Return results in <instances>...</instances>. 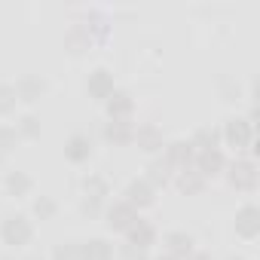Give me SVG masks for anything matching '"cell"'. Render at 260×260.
<instances>
[{
	"instance_id": "7",
	"label": "cell",
	"mask_w": 260,
	"mask_h": 260,
	"mask_svg": "<svg viewBox=\"0 0 260 260\" xmlns=\"http://www.w3.org/2000/svg\"><path fill=\"white\" fill-rule=\"evenodd\" d=\"M132 144L144 153H162L166 147V138H162V128L156 122H141L135 125V135H132Z\"/></svg>"
},
{
	"instance_id": "23",
	"label": "cell",
	"mask_w": 260,
	"mask_h": 260,
	"mask_svg": "<svg viewBox=\"0 0 260 260\" xmlns=\"http://www.w3.org/2000/svg\"><path fill=\"white\" fill-rule=\"evenodd\" d=\"M55 214H58V199L55 196L43 193L31 202V217L34 220H55Z\"/></svg>"
},
{
	"instance_id": "22",
	"label": "cell",
	"mask_w": 260,
	"mask_h": 260,
	"mask_svg": "<svg viewBox=\"0 0 260 260\" xmlns=\"http://www.w3.org/2000/svg\"><path fill=\"white\" fill-rule=\"evenodd\" d=\"M116 251H113V242L95 236L89 242H80V260H113Z\"/></svg>"
},
{
	"instance_id": "17",
	"label": "cell",
	"mask_w": 260,
	"mask_h": 260,
	"mask_svg": "<svg viewBox=\"0 0 260 260\" xmlns=\"http://www.w3.org/2000/svg\"><path fill=\"white\" fill-rule=\"evenodd\" d=\"M89 46H92V31L86 25H71L64 31V52L68 55H74V58L77 55H86Z\"/></svg>"
},
{
	"instance_id": "10",
	"label": "cell",
	"mask_w": 260,
	"mask_h": 260,
	"mask_svg": "<svg viewBox=\"0 0 260 260\" xmlns=\"http://www.w3.org/2000/svg\"><path fill=\"white\" fill-rule=\"evenodd\" d=\"M236 236L239 239H248V242H254L257 236H260V208L254 205V202H245L239 211H236Z\"/></svg>"
},
{
	"instance_id": "13",
	"label": "cell",
	"mask_w": 260,
	"mask_h": 260,
	"mask_svg": "<svg viewBox=\"0 0 260 260\" xmlns=\"http://www.w3.org/2000/svg\"><path fill=\"white\" fill-rule=\"evenodd\" d=\"M193 251H196V239L187 230H169L162 236V254H172L178 260H187Z\"/></svg>"
},
{
	"instance_id": "30",
	"label": "cell",
	"mask_w": 260,
	"mask_h": 260,
	"mask_svg": "<svg viewBox=\"0 0 260 260\" xmlns=\"http://www.w3.org/2000/svg\"><path fill=\"white\" fill-rule=\"evenodd\" d=\"M119 260H150V251H141V248H135V245H119Z\"/></svg>"
},
{
	"instance_id": "16",
	"label": "cell",
	"mask_w": 260,
	"mask_h": 260,
	"mask_svg": "<svg viewBox=\"0 0 260 260\" xmlns=\"http://www.w3.org/2000/svg\"><path fill=\"white\" fill-rule=\"evenodd\" d=\"M125 242H128V245H135V248H141V251H150V248L159 242V233H156V226H153L150 220L138 217V223L125 233Z\"/></svg>"
},
{
	"instance_id": "35",
	"label": "cell",
	"mask_w": 260,
	"mask_h": 260,
	"mask_svg": "<svg viewBox=\"0 0 260 260\" xmlns=\"http://www.w3.org/2000/svg\"><path fill=\"white\" fill-rule=\"evenodd\" d=\"M25 260H43V257H25Z\"/></svg>"
},
{
	"instance_id": "19",
	"label": "cell",
	"mask_w": 260,
	"mask_h": 260,
	"mask_svg": "<svg viewBox=\"0 0 260 260\" xmlns=\"http://www.w3.org/2000/svg\"><path fill=\"white\" fill-rule=\"evenodd\" d=\"M172 178H175V169L162 159V156H156V159H150L147 162V169H144V181L153 187V190H162V187H169L172 184Z\"/></svg>"
},
{
	"instance_id": "14",
	"label": "cell",
	"mask_w": 260,
	"mask_h": 260,
	"mask_svg": "<svg viewBox=\"0 0 260 260\" xmlns=\"http://www.w3.org/2000/svg\"><path fill=\"white\" fill-rule=\"evenodd\" d=\"M226 162H230V159L223 156V150H205V153H196L193 169H196L205 181H211V178H220V175H223Z\"/></svg>"
},
{
	"instance_id": "28",
	"label": "cell",
	"mask_w": 260,
	"mask_h": 260,
	"mask_svg": "<svg viewBox=\"0 0 260 260\" xmlns=\"http://www.w3.org/2000/svg\"><path fill=\"white\" fill-rule=\"evenodd\" d=\"M52 260H80V242H58L52 248Z\"/></svg>"
},
{
	"instance_id": "6",
	"label": "cell",
	"mask_w": 260,
	"mask_h": 260,
	"mask_svg": "<svg viewBox=\"0 0 260 260\" xmlns=\"http://www.w3.org/2000/svg\"><path fill=\"white\" fill-rule=\"evenodd\" d=\"M122 199L141 214L144 208H150V205L156 202V190H153L144 178H132V181L125 184V190H122Z\"/></svg>"
},
{
	"instance_id": "33",
	"label": "cell",
	"mask_w": 260,
	"mask_h": 260,
	"mask_svg": "<svg viewBox=\"0 0 260 260\" xmlns=\"http://www.w3.org/2000/svg\"><path fill=\"white\" fill-rule=\"evenodd\" d=\"M153 260H178V257H172V254H159V257H153Z\"/></svg>"
},
{
	"instance_id": "5",
	"label": "cell",
	"mask_w": 260,
	"mask_h": 260,
	"mask_svg": "<svg viewBox=\"0 0 260 260\" xmlns=\"http://www.w3.org/2000/svg\"><path fill=\"white\" fill-rule=\"evenodd\" d=\"M95 156V138L86 135V132H74L68 141H64V159L71 166H83Z\"/></svg>"
},
{
	"instance_id": "24",
	"label": "cell",
	"mask_w": 260,
	"mask_h": 260,
	"mask_svg": "<svg viewBox=\"0 0 260 260\" xmlns=\"http://www.w3.org/2000/svg\"><path fill=\"white\" fill-rule=\"evenodd\" d=\"M83 196H92V199L107 202V196H110V181H107L104 175H86V178H83Z\"/></svg>"
},
{
	"instance_id": "25",
	"label": "cell",
	"mask_w": 260,
	"mask_h": 260,
	"mask_svg": "<svg viewBox=\"0 0 260 260\" xmlns=\"http://www.w3.org/2000/svg\"><path fill=\"white\" fill-rule=\"evenodd\" d=\"M16 132H19V138H28V141L40 138V116H34V113H25V116H19V122H16Z\"/></svg>"
},
{
	"instance_id": "18",
	"label": "cell",
	"mask_w": 260,
	"mask_h": 260,
	"mask_svg": "<svg viewBox=\"0 0 260 260\" xmlns=\"http://www.w3.org/2000/svg\"><path fill=\"white\" fill-rule=\"evenodd\" d=\"M172 184L178 187V193L181 196H199L205 187H208V181L190 166V169H181V172H175V178H172Z\"/></svg>"
},
{
	"instance_id": "3",
	"label": "cell",
	"mask_w": 260,
	"mask_h": 260,
	"mask_svg": "<svg viewBox=\"0 0 260 260\" xmlns=\"http://www.w3.org/2000/svg\"><path fill=\"white\" fill-rule=\"evenodd\" d=\"M223 178H226V184H230L233 190H239V193H254V190H257V178H260V175H257V162L248 159V156H239V159L226 162Z\"/></svg>"
},
{
	"instance_id": "11",
	"label": "cell",
	"mask_w": 260,
	"mask_h": 260,
	"mask_svg": "<svg viewBox=\"0 0 260 260\" xmlns=\"http://www.w3.org/2000/svg\"><path fill=\"white\" fill-rule=\"evenodd\" d=\"M13 89H16V98H19L22 104H37V101L46 95V80H43L40 74H22V77L13 83Z\"/></svg>"
},
{
	"instance_id": "9",
	"label": "cell",
	"mask_w": 260,
	"mask_h": 260,
	"mask_svg": "<svg viewBox=\"0 0 260 260\" xmlns=\"http://www.w3.org/2000/svg\"><path fill=\"white\" fill-rule=\"evenodd\" d=\"M113 89H116V83H113V74H110L107 68H95V71L86 77V95H89L92 101H98V104H104V101L113 95Z\"/></svg>"
},
{
	"instance_id": "31",
	"label": "cell",
	"mask_w": 260,
	"mask_h": 260,
	"mask_svg": "<svg viewBox=\"0 0 260 260\" xmlns=\"http://www.w3.org/2000/svg\"><path fill=\"white\" fill-rule=\"evenodd\" d=\"M220 92H223V98H226V101H236L239 86H236V83H230V80H220Z\"/></svg>"
},
{
	"instance_id": "4",
	"label": "cell",
	"mask_w": 260,
	"mask_h": 260,
	"mask_svg": "<svg viewBox=\"0 0 260 260\" xmlns=\"http://www.w3.org/2000/svg\"><path fill=\"white\" fill-rule=\"evenodd\" d=\"M138 217H141V214H138L132 205H128L125 199H113V202H107V205H104V211H101L104 226H107L110 233H122V236L138 223Z\"/></svg>"
},
{
	"instance_id": "20",
	"label": "cell",
	"mask_w": 260,
	"mask_h": 260,
	"mask_svg": "<svg viewBox=\"0 0 260 260\" xmlns=\"http://www.w3.org/2000/svg\"><path fill=\"white\" fill-rule=\"evenodd\" d=\"M190 144H193L196 153L220 150V147H223V141H220V128H217V125H199L196 132H193V138H190Z\"/></svg>"
},
{
	"instance_id": "36",
	"label": "cell",
	"mask_w": 260,
	"mask_h": 260,
	"mask_svg": "<svg viewBox=\"0 0 260 260\" xmlns=\"http://www.w3.org/2000/svg\"><path fill=\"white\" fill-rule=\"evenodd\" d=\"M4 159H7V156H0V166H4Z\"/></svg>"
},
{
	"instance_id": "37",
	"label": "cell",
	"mask_w": 260,
	"mask_h": 260,
	"mask_svg": "<svg viewBox=\"0 0 260 260\" xmlns=\"http://www.w3.org/2000/svg\"><path fill=\"white\" fill-rule=\"evenodd\" d=\"M0 260H13V257H0Z\"/></svg>"
},
{
	"instance_id": "34",
	"label": "cell",
	"mask_w": 260,
	"mask_h": 260,
	"mask_svg": "<svg viewBox=\"0 0 260 260\" xmlns=\"http://www.w3.org/2000/svg\"><path fill=\"white\" fill-rule=\"evenodd\" d=\"M226 260H245V257H242V254H233V257H226Z\"/></svg>"
},
{
	"instance_id": "15",
	"label": "cell",
	"mask_w": 260,
	"mask_h": 260,
	"mask_svg": "<svg viewBox=\"0 0 260 260\" xmlns=\"http://www.w3.org/2000/svg\"><path fill=\"white\" fill-rule=\"evenodd\" d=\"M104 110H107V119H132V113H135V98H132V92L113 89V95L104 101Z\"/></svg>"
},
{
	"instance_id": "8",
	"label": "cell",
	"mask_w": 260,
	"mask_h": 260,
	"mask_svg": "<svg viewBox=\"0 0 260 260\" xmlns=\"http://www.w3.org/2000/svg\"><path fill=\"white\" fill-rule=\"evenodd\" d=\"M132 135H135V122L132 119H107L101 125V138L110 147H128L132 144Z\"/></svg>"
},
{
	"instance_id": "27",
	"label": "cell",
	"mask_w": 260,
	"mask_h": 260,
	"mask_svg": "<svg viewBox=\"0 0 260 260\" xmlns=\"http://www.w3.org/2000/svg\"><path fill=\"white\" fill-rule=\"evenodd\" d=\"M16 104H19V98H16L13 83H0V116H10L16 110Z\"/></svg>"
},
{
	"instance_id": "2",
	"label": "cell",
	"mask_w": 260,
	"mask_h": 260,
	"mask_svg": "<svg viewBox=\"0 0 260 260\" xmlns=\"http://www.w3.org/2000/svg\"><path fill=\"white\" fill-rule=\"evenodd\" d=\"M0 239L10 248H25L34 242V220L31 214H7L0 220Z\"/></svg>"
},
{
	"instance_id": "26",
	"label": "cell",
	"mask_w": 260,
	"mask_h": 260,
	"mask_svg": "<svg viewBox=\"0 0 260 260\" xmlns=\"http://www.w3.org/2000/svg\"><path fill=\"white\" fill-rule=\"evenodd\" d=\"M19 132H16V125H7V122H0V156H7L19 147Z\"/></svg>"
},
{
	"instance_id": "21",
	"label": "cell",
	"mask_w": 260,
	"mask_h": 260,
	"mask_svg": "<svg viewBox=\"0 0 260 260\" xmlns=\"http://www.w3.org/2000/svg\"><path fill=\"white\" fill-rule=\"evenodd\" d=\"M4 187H7L10 196L25 199V196H31V190H34V178H31L28 172H22V169H13V172L4 175Z\"/></svg>"
},
{
	"instance_id": "12",
	"label": "cell",
	"mask_w": 260,
	"mask_h": 260,
	"mask_svg": "<svg viewBox=\"0 0 260 260\" xmlns=\"http://www.w3.org/2000/svg\"><path fill=\"white\" fill-rule=\"evenodd\" d=\"M162 159H166L175 172H181V169H190V166H193L196 150H193V144L184 141V138H178V141H166V147H162Z\"/></svg>"
},
{
	"instance_id": "1",
	"label": "cell",
	"mask_w": 260,
	"mask_h": 260,
	"mask_svg": "<svg viewBox=\"0 0 260 260\" xmlns=\"http://www.w3.org/2000/svg\"><path fill=\"white\" fill-rule=\"evenodd\" d=\"M220 141L226 147H233L236 153H245L251 150V144L257 141V128L248 116H230L223 125H220Z\"/></svg>"
},
{
	"instance_id": "32",
	"label": "cell",
	"mask_w": 260,
	"mask_h": 260,
	"mask_svg": "<svg viewBox=\"0 0 260 260\" xmlns=\"http://www.w3.org/2000/svg\"><path fill=\"white\" fill-rule=\"evenodd\" d=\"M187 260H214V257H211L208 251H193V254H190Z\"/></svg>"
},
{
	"instance_id": "29",
	"label": "cell",
	"mask_w": 260,
	"mask_h": 260,
	"mask_svg": "<svg viewBox=\"0 0 260 260\" xmlns=\"http://www.w3.org/2000/svg\"><path fill=\"white\" fill-rule=\"evenodd\" d=\"M104 205H107V202H101V199L83 196V199H80V214H83V217H89V220H98V217H101V211H104Z\"/></svg>"
}]
</instances>
